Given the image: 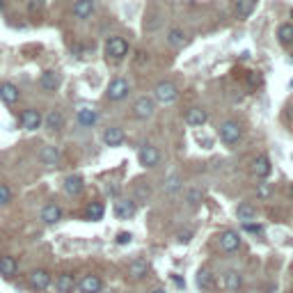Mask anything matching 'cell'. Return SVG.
I'll return each instance as SVG.
<instances>
[{
  "mask_svg": "<svg viewBox=\"0 0 293 293\" xmlns=\"http://www.w3.org/2000/svg\"><path fill=\"white\" fill-rule=\"evenodd\" d=\"M218 135H220V140L227 144V147H234V144H238V140L243 138V128H240L238 121L227 119L218 126Z\"/></svg>",
  "mask_w": 293,
  "mask_h": 293,
  "instance_id": "1",
  "label": "cell"
},
{
  "mask_svg": "<svg viewBox=\"0 0 293 293\" xmlns=\"http://www.w3.org/2000/svg\"><path fill=\"white\" fill-rule=\"evenodd\" d=\"M126 53H128V44H126L124 37H108V42H106V55H108V60L119 62L126 58Z\"/></svg>",
  "mask_w": 293,
  "mask_h": 293,
  "instance_id": "2",
  "label": "cell"
},
{
  "mask_svg": "<svg viewBox=\"0 0 293 293\" xmlns=\"http://www.w3.org/2000/svg\"><path fill=\"white\" fill-rule=\"evenodd\" d=\"M154 96L156 101L163 103V106H170V103H174L176 99H179V90L174 87L172 83H158L154 90Z\"/></svg>",
  "mask_w": 293,
  "mask_h": 293,
  "instance_id": "3",
  "label": "cell"
},
{
  "mask_svg": "<svg viewBox=\"0 0 293 293\" xmlns=\"http://www.w3.org/2000/svg\"><path fill=\"white\" fill-rule=\"evenodd\" d=\"M128 90H131V85L126 83L124 78H115L113 83L108 85V92H106V96H108L110 101H121V99H126V96H128Z\"/></svg>",
  "mask_w": 293,
  "mask_h": 293,
  "instance_id": "4",
  "label": "cell"
},
{
  "mask_svg": "<svg viewBox=\"0 0 293 293\" xmlns=\"http://www.w3.org/2000/svg\"><path fill=\"white\" fill-rule=\"evenodd\" d=\"M218 243H220L222 252H236L240 247V236L234 229H225V232L218 236Z\"/></svg>",
  "mask_w": 293,
  "mask_h": 293,
  "instance_id": "5",
  "label": "cell"
},
{
  "mask_svg": "<svg viewBox=\"0 0 293 293\" xmlns=\"http://www.w3.org/2000/svg\"><path fill=\"white\" fill-rule=\"evenodd\" d=\"M138 158H140V165H142V168H156L158 161H161V151L156 149V147H151V144H147V147L140 149Z\"/></svg>",
  "mask_w": 293,
  "mask_h": 293,
  "instance_id": "6",
  "label": "cell"
},
{
  "mask_svg": "<svg viewBox=\"0 0 293 293\" xmlns=\"http://www.w3.org/2000/svg\"><path fill=\"white\" fill-rule=\"evenodd\" d=\"M154 101L151 99H147V96H142V99H138L135 101V106H133V115L138 117V119H149V117H154Z\"/></svg>",
  "mask_w": 293,
  "mask_h": 293,
  "instance_id": "7",
  "label": "cell"
},
{
  "mask_svg": "<svg viewBox=\"0 0 293 293\" xmlns=\"http://www.w3.org/2000/svg\"><path fill=\"white\" fill-rule=\"evenodd\" d=\"M240 287H243V277H240L238 270H227L222 275V289L229 293H238Z\"/></svg>",
  "mask_w": 293,
  "mask_h": 293,
  "instance_id": "8",
  "label": "cell"
},
{
  "mask_svg": "<svg viewBox=\"0 0 293 293\" xmlns=\"http://www.w3.org/2000/svg\"><path fill=\"white\" fill-rule=\"evenodd\" d=\"M135 211H138V206H135L133 199H117V202H115V216L119 218V220L133 218L135 216Z\"/></svg>",
  "mask_w": 293,
  "mask_h": 293,
  "instance_id": "9",
  "label": "cell"
},
{
  "mask_svg": "<svg viewBox=\"0 0 293 293\" xmlns=\"http://www.w3.org/2000/svg\"><path fill=\"white\" fill-rule=\"evenodd\" d=\"M124 140H126V133L119 126H110V128H106V133H103V142L108 144V147H119Z\"/></svg>",
  "mask_w": 293,
  "mask_h": 293,
  "instance_id": "10",
  "label": "cell"
},
{
  "mask_svg": "<svg viewBox=\"0 0 293 293\" xmlns=\"http://www.w3.org/2000/svg\"><path fill=\"white\" fill-rule=\"evenodd\" d=\"M252 174L259 176V179H266V176L270 174V158L266 154L257 156V158L252 161Z\"/></svg>",
  "mask_w": 293,
  "mask_h": 293,
  "instance_id": "11",
  "label": "cell"
},
{
  "mask_svg": "<svg viewBox=\"0 0 293 293\" xmlns=\"http://www.w3.org/2000/svg\"><path fill=\"white\" fill-rule=\"evenodd\" d=\"M30 287L37 289V291H44V289L51 287V275H48L46 270L42 268H37L30 273Z\"/></svg>",
  "mask_w": 293,
  "mask_h": 293,
  "instance_id": "12",
  "label": "cell"
},
{
  "mask_svg": "<svg viewBox=\"0 0 293 293\" xmlns=\"http://www.w3.org/2000/svg\"><path fill=\"white\" fill-rule=\"evenodd\" d=\"M94 14V0H76L73 2V16L85 21Z\"/></svg>",
  "mask_w": 293,
  "mask_h": 293,
  "instance_id": "13",
  "label": "cell"
},
{
  "mask_svg": "<svg viewBox=\"0 0 293 293\" xmlns=\"http://www.w3.org/2000/svg\"><path fill=\"white\" fill-rule=\"evenodd\" d=\"M206 119H209V115H206L204 108H190L183 115V121L188 126H202V124H206Z\"/></svg>",
  "mask_w": 293,
  "mask_h": 293,
  "instance_id": "14",
  "label": "cell"
},
{
  "mask_svg": "<svg viewBox=\"0 0 293 293\" xmlns=\"http://www.w3.org/2000/svg\"><path fill=\"white\" fill-rule=\"evenodd\" d=\"M42 115L37 113V110H25L23 115H21V126L23 128H28V131H35V128H39L42 126Z\"/></svg>",
  "mask_w": 293,
  "mask_h": 293,
  "instance_id": "15",
  "label": "cell"
},
{
  "mask_svg": "<svg viewBox=\"0 0 293 293\" xmlns=\"http://www.w3.org/2000/svg\"><path fill=\"white\" fill-rule=\"evenodd\" d=\"M16 270H18L16 259L9 257V254H2V257H0V275L9 280V277L16 275Z\"/></svg>",
  "mask_w": 293,
  "mask_h": 293,
  "instance_id": "16",
  "label": "cell"
},
{
  "mask_svg": "<svg viewBox=\"0 0 293 293\" xmlns=\"http://www.w3.org/2000/svg\"><path fill=\"white\" fill-rule=\"evenodd\" d=\"M83 188H85V181H83V176H78V174H71V176H66L64 179V190H66V195H80L83 192Z\"/></svg>",
  "mask_w": 293,
  "mask_h": 293,
  "instance_id": "17",
  "label": "cell"
},
{
  "mask_svg": "<svg viewBox=\"0 0 293 293\" xmlns=\"http://www.w3.org/2000/svg\"><path fill=\"white\" fill-rule=\"evenodd\" d=\"M42 220L46 222V225H55V222L62 220V209L58 206V204H46L42 211Z\"/></svg>",
  "mask_w": 293,
  "mask_h": 293,
  "instance_id": "18",
  "label": "cell"
},
{
  "mask_svg": "<svg viewBox=\"0 0 293 293\" xmlns=\"http://www.w3.org/2000/svg\"><path fill=\"white\" fill-rule=\"evenodd\" d=\"M0 99L7 103V106H14L18 101V87L12 83H2L0 85Z\"/></svg>",
  "mask_w": 293,
  "mask_h": 293,
  "instance_id": "19",
  "label": "cell"
},
{
  "mask_svg": "<svg viewBox=\"0 0 293 293\" xmlns=\"http://www.w3.org/2000/svg\"><path fill=\"white\" fill-rule=\"evenodd\" d=\"M147 270H149V266H147V261H142V259H135V261L128 263V277H131V280H142V277L147 275Z\"/></svg>",
  "mask_w": 293,
  "mask_h": 293,
  "instance_id": "20",
  "label": "cell"
},
{
  "mask_svg": "<svg viewBox=\"0 0 293 293\" xmlns=\"http://www.w3.org/2000/svg\"><path fill=\"white\" fill-rule=\"evenodd\" d=\"M80 291L83 293H99L101 291V280L96 275H85L80 280Z\"/></svg>",
  "mask_w": 293,
  "mask_h": 293,
  "instance_id": "21",
  "label": "cell"
},
{
  "mask_svg": "<svg viewBox=\"0 0 293 293\" xmlns=\"http://www.w3.org/2000/svg\"><path fill=\"white\" fill-rule=\"evenodd\" d=\"M39 158H42V163H46V165H58V161H60V154H58V149H55V147L46 144V147H42V149H39Z\"/></svg>",
  "mask_w": 293,
  "mask_h": 293,
  "instance_id": "22",
  "label": "cell"
},
{
  "mask_svg": "<svg viewBox=\"0 0 293 293\" xmlns=\"http://www.w3.org/2000/svg\"><path fill=\"white\" fill-rule=\"evenodd\" d=\"M197 287L202 289V291H211V289L216 287V280H213V273L206 268H202L197 273Z\"/></svg>",
  "mask_w": 293,
  "mask_h": 293,
  "instance_id": "23",
  "label": "cell"
},
{
  "mask_svg": "<svg viewBox=\"0 0 293 293\" xmlns=\"http://www.w3.org/2000/svg\"><path fill=\"white\" fill-rule=\"evenodd\" d=\"M42 87L46 92H55L58 87H60V76L55 71H44L42 73Z\"/></svg>",
  "mask_w": 293,
  "mask_h": 293,
  "instance_id": "24",
  "label": "cell"
},
{
  "mask_svg": "<svg viewBox=\"0 0 293 293\" xmlns=\"http://www.w3.org/2000/svg\"><path fill=\"white\" fill-rule=\"evenodd\" d=\"M62 126H64V117H62L60 110H51L46 115V128L48 131H60Z\"/></svg>",
  "mask_w": 293,
  "mask_h": 293,
  "instance_id": "25",
  "label": "cell"
},
{
  "mask_svg": "<svg viewBox=\"0 0 293 293\" xmlns=\"http://www.w3.org/2000/svg\"><path fill=\"white\" fill-rule=\"evenodd\" d=\"M236 218L243 220V225H245V222L257 220V209H254L252 204H240L238 209H236Z\"/></svg>",
  "mask_w": 293,
  "mask_h": 293,
  "instance_id": "26",
  "label": "cell"
},
{
  "mask_svg": "<svg viewBox=\"0 0 293 293\" xmlns=\"http://www.w3.org/2000/svg\"><path fill=\"white\" fill-rule=\"evenodd\" d=\"M257 7V0H236V16L247 18Z\"/></svg>",
  "mask_w": 293,
  "mask_h": 293,
  "instance_id": "27",
  "label": "cell"
},
{
  "mask_svg": "<svg viewBox=\"0 0 293 293\" xmlns=\"http://www.w3.org/2000/svg\"><path fill=\"white\" fill-rule=\"evenodd\" d=\"M76 117H78V121H80L83 126H94L96 119H99V113L92 110V108H80Z\"/></svg>",
  "mask_w": 293,
  "mask_h": 293,
  "instance_id": "28",
  "label": "cell"
},
{
  "mask_svg": "<svg viewBox=\"0 0 293 293\" xmlns=\"http://www.w3.org/2000/svg\"><path fill=\"white\" fill-rule=\"evenodd\" d=\"M73 289H76V280H73V275L64 273V275L58 277V291L60 293H71Z\"/></svg>",
  "mask_w": 293,
  "mask_h": 293,
  "instance_id": "29",
  "label": "cell"
},
{
  "mask_svg": "<svg viewBox=\"0 0 293 293\" xmlns=\"http://www.w3.org/2000/svg\"><path fill=\"white\" fill-rule=\"evenodd\" d=\"M103 213H106V209H103L101 202H92L90 206H87V211H85V216H87V220H101Z\"/></svg>",
  "mask_w": 293,
  "mask_h": 293,
  "instance_id": "30",
  "label": "cell"
},
{
  "mask_svg": "<svg viewBox=\"0 0 293 293\" xmlns=\"http://www.w3.org/2000/svg\"><path fill=\"white\" fill-rule=\"evenodd\" d=\"M183 42H185V32L181 30V28H172V30L168 32L170 46H183Z\"/></svg>",
  "mask_w": 293,
  "mask_h": 293,
  "instance_id": "31",
  "label": "cell"
},
{
  "mask_svg": "<svg viewBox=\"0 0 293 293\" xmlns=\"http://www.w3.org/2000/svg\"><path fill=\"white\" fill-rule=\"evenodd\" d=\"M277 37H280V42H282V44H293V25H291V23L280 25V30H277Z\"/></svg>",
  "mask_w": 293,
  "mask_h": 293,
  "instance_id": "32",
  "label": "cell"
},
{
  "mask_svg": "<svg viewBox=\"0 0 293 293\" xmlns=\"http://www.w3.org/2000/svg\"><path fill=\"white\" fill-rule=\"evenodd\" d=\"M181 188V176L179 174H172L168 181H165V192H176Z\"/></svg>",
  "mask_w": 293,
  "mask_h": 293,
  "instance_id": "33",
  "label": "cell"
},
{
  "mask_svg": "<svg viewBox=\"0 0 293 293\" xmlns=\"http://www.w3.org/2000/svg\"><path fill=\"white\" fill-rule=\"evenodd\" d=\"M9 199H12V192H9V188L0 183V206H5V204H9Z\"/></svg>",
  "mask_w": 293,
  "mask_h": 293,
  "instance_id": "34",
  "label": "cell"
},
{
  "mask_svg": "<svg viewBox=\"0 0 293 293\" xmlns=\"http://www.w3.org/2000/svg\"><path fill=\"white\" fill-rule=\"evenodd\" d=\"M199 202H202V190H188V204L197 206Z\"/></svg>",
  "mask_w": 293,
  "mask_h": 293,
  "instance_id": "35",
  "label": "cell"
},
{
  "mask_svg": "<svg viewBox=\"0 0 293 293\" xmlns=\"http://www.w3.org/2000/svg\"><path fill=\"white\" fill-rule=\"evenodd\" d=\"M44 2H46V0H28V9H30L32 14L42 12V9H44Z\"/></svg>",
  "mask_w": 293,
  "mask_h": 293,
  "instance_id": "36",
  "label": "cell"
},
{
  "mask_svg": "<svg viewBox=\"0 0 293 293\" xmlns=\"http://www.w3.org/2000/svg\"><path fill=\"white\" fill-rule=\"evenodd\" d=\"M243 227H245L247 232H252V234H261V232H263V227H261V225H254V222H245Z\"/></svg>",
  "mask_w": 293,
  "mask_h": 293,
  "instance_id": "37",
  "label": "cell"
},
{
  "mask_svg": "<svg viewBox=\"0 0 293 293\" xmlns=\"http://www.w3.org/2000/svg\"><path fill=\"white\" fill-rule=\"evenodd\" d=\"M131 238L133 236L128 232H121L119 236H117V243H119V245H126V243H131Z\"/></svg>",
  "mask_w": 293,
  "mask_h": 293,
  "instance_id": "38",
  "label": "cell"
},
{
  "mask_svg": "<svg viewBox=\"0 0 293 293\" xmlns=\"http://www.w3.org/2000/svg\"><path fill=\"white\" fill-rule=\"evenodd\" d=\"M190 236H192V229H185V232H181L176 238H179V243H188V240H190Z\"/></svg>",
  "mask_w": 293,
  "mask_h": 293,
  "instance_id": "39",
  "label": "cell"
},
{
  "mask_svg": "<svg viewBox=\"0 0 293 293\" xmlns=\"http://www.w3.org/2000/svg\"><path fill=\"white\" fill-rule=\"evenodd\" d=\"M268 192H270V188H268L266 183H261V185H259V190H257V195H259V197H268Z\"/></svg>",
  "mask_w": 293,
  "mask_h": 293,
  "instance_id": "40",
  "label": "cell"
},
{
  "mask_svg": "<svg viewBox=\"0 0 293 293\" xmlns=\"http://www.w3.org/2000/svg\"><path fill=\"white\" fill-rule=\"evenodd\" d=\"M259 83H261V78L252 73V76H250V85H259Z\"/></svg>",
  "mask_w": 293,
  "mask_h": 293,
  "instance_id": "41",
  "label": "cell"
},
{
  "mask_svg": "<svg viewBox=\"0 0 293 293\" xmlns=\"http://www.w3.org/2000/svg\"><path fill=\"white\" fill-rule=\"evenodd\" d=\"M151 293H168V291H165V289H154Z\"/></svg>",
  "mask_w": 293,
  "mask_h": 293,
  "instance_id": "42",
  "label": "cell"
},
{
  "mask_svg": "<svg viewBox=\"0 0 293 293\" xmlns=\"http://www.w3.org/2000/svg\"><path fill=\"white\" fill-rule=\"evenodd\" d=\"M2 5H5V0H0V9H2Z\"/></svg>",
  "mask_w": 293,
  "mask_h": 293,
  "instance_id": "43",
  "label": "cell"
},
{
  "mask_svg": "<svg viewBox=\"0 0 293 293\" xmlns=\"http://www.w3.org/2000/svg\"><path fill=\"white\" fill-rule=\"evenodd\" d=\"M291 16H293V12H291Z\"/></svg>",
  "mask_w": 293,
  "mask_h": 293,
  "instance_id": "44",
  "label": "cell"
}]
</instances>
